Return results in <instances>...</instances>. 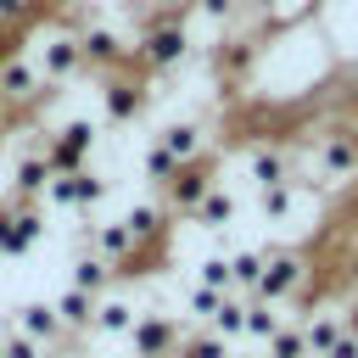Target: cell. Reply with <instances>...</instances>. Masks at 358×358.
Listing matches in <instances>:
<instances>
[{
  "instance_id": "6da1fadb",
  "label": "cell",
  "mask_w": 358,
  "mask_h": 358,
  "mask_svg": "<svg viewBox=\"0 0 358 358\" xmlns=\"http://www.w3.org/2000/svg\"><path fill=\"white\" fill-rule=\"evenodd\" d=\"M302 280H308L302 252H263V280H257V296H263V302H285V296H296Z\"/></svg>"
},
{
  "instance_id": "7a4b0ae2",
  "label": "cell",
  "mask_w": 358,
  "mask_h": 358,
  "mask_svg": "<svg viewBox=\"0 0 358 358\" xmlns=\"http://www.w3.org/2000/svg\"><path fill=\"white\" fill-rule=\"evenodd\" d=\"M319 168H324V173H336V179L358 173V134H330V140H324V151H319Z\"/></svg>"
},
{
  "instance_id": "3957f363",
  "label": "cell",
  "mask_w": 358,
  "mask_h": 358,
  "mask_svg": "<svg viewBox=\"0 0 358 358\" xmlns=\"http://www.w3.org/2000/svg\"><path fill=\"white\" fill-rule=\"evenodd\" d=\"M134 347H140V358H168L173 352V324L168 319H145L134 330Z\"/></svg>"
},
{
  "instance_id": "277c9868",
  "label": "cell",
  "mask_w": 358,
  "mask_h": 358,
  "mask_svg": "<svg viewBox=\"0 0 358 358\" xmlns=\"http://www.w3.org/2000/svg\"><path fill=\"white\" fill-rule=\"evenodd\" d=\"M341 330H347V324H341L330 308H319V313L308 319V330H302V336H308V352H313V358H324V352H330V341H336Z\"/></svg>"
},
{
  "instance_id": "5b68a950",
  "label": "cell",
  "mask_w": 358,
  "mask_h": 358,
  "mask_svg": "<svg viewBox=\"0 0 358 358\" xmlns=\"http://www.w3.org/2000/svg\"><path fill=\"white\" fill-rule=\"evenodd\" d=\"M257 280H263V252H235L229 257V285L257 291Z\"/></svg>"
},
{
  "instance_id": "8992f818",
  "label": "cell",
  "mask_w": 358,
  "mask_h": 358,
  "mask_svg": "<svg viewBox=\"0 0 358 358\" xmlns=\"http://www.w3.org/2000/svg\"><path fill=\"white\" fill-rule=\"evenodd\" d=\"M252 173H257V185H263V190L291 179V168H285V157H280V151H257V157H252Z\"/></svg>"
},
{
  "instance_id": "52a82bcc",
  "label": "cell",
  "mask_w": 358,
  "mask_h": 358,
  "mask_svg": "<svg viewBox=\"0 0 358 358\" xmlns=\"http://www.w3.org/2000/svg\"><path fill=\"white\" fill-rule=\"evenodd\" d=\"M229 213H235V201H229L224 190H207V196L196 201V218H201L207 229H218V224H229Z\"/></svg>"
},
{
  "instance_id": "ba28073f",
  "label": "cell",
  "mask_w": 358,
  "mask_h": 358,
  "mask_svg": "<svg viewBox=\"0 0 358 358\" xmlns=\"http://www.w3.org/2000/svg\"><path fill=\"white\" fill-rule=\"evenodd\" d=\"M268 358H313V352H308V336H302V330H285V324H280V330L268 336Z\"/></svg>"
},
{
  "instance_id": "9c48e42d",
  "label": "cell",
  "mask_w": 358,
  "mask_h": 358,
  "mask_svg": "<svg viewBox=\"0 0 358 358\" xmlns=\"http://www.w3.org/2000/svg\"><path fill=\"white\" fill-rule=\"evenodd\" d=\"M145 56H151L157 67H168L173 56H185V34H173V28H162V34H151V45H145Z\"/></svg>"
},
{
  "instance_id": "30bf717a",
  "label": "cell",
  "mask_w": 358,
  "mask_h": 358,
  "mask_svg": "<svg viewBox=\"0 0 358 358\" xmlns=\"http://www.w3.org/2000/svg\"><path fill=\"white\" fill-rule=\"evenodd\" d=\"M291 201H296V185H291V179H285V185H268V190H263V213H268L274 224H280V218L291 213Z\"/></svg>"
},
{
  "instance_id": "8fae6325",
  "label": "cell",
  "mask_w": 358,
  "mask_h": 358,
  "mask_svg": "<svg viewBox=\"0 0 358 358\" xmlns=\"http://www.w3.org/2000/svg\"><path fill=\"white\" fill-rule=\"evenodd\" d=\"M162 145H168V151H173V157L185 162V157H190V151L201 145V129H190V123H179V129H168V134H162Z\"/></svg>"
},
{
  "instance_id": "7c38bea8",
  "label": "cell",
  "mask_w": 358,
  "mask_h": 358,
  "mask_svg": "<svg viewBox=\"0 0 358 358\" xmlns=\"http://www.w3.org/2000/svg\"><path fill=\"white\" fill-rule=\"evenodd\" d=\"M246 330H252V336H274V330H280L274 302H252V308H246Z\"/></svg>"
},
{
  "instance_id": "4fadbf2b",
  "label": "cell",
  "mask_w": 358,
  "mask_h": 358,
  "mask_svg": "<svg viewBox=\"0 0 358 358\" xmlns=\"http://www.w3.org/2000/svg\"><path fill=\"white\" fill-rule=\"evenodd\" d=\"M213 324H218V336H241V330H246V308H241V302H218Z\"/></svg>"
},
{
  "instance_id": "5bb4252c",
  "label": "cell",
  "mask_w": 358,
  "mask_h": 358,
  "mask_svg": "<svg viewBox=\"0 0 358 358\" xmlns=\"http://www.w3.org/2000/svg\"><path fill=\"white\" fill-rule=\"evenodd\" d=\"M179 358H224V341L218 336H196V341L179 347Z\"/></svg>"
},
{
  "instance_id": "9a60e30c",
  "label": "cell",
  "mask_w": 358,
  "mask_h": 358,
  "mask_svg": "<svg viewBox=\"0 0 358 358\" xmlns=\"http://www.w3.org/2000/svg\"><path fill=\"white\" fill-rule=\"evenodd\" d=\"M201 285L224 291V285H229V263H224V257H207V263H201Z\"/></svg>"
},
{
  "instance_id": "2e32d148",
  "label": "cell",
  "mask_w": 358,
  "mask_h": 358,
  "mask_svg": "<svg viewBox=\"0 0 358 358\" xmlns=\"http://www.w3.org/2000/svg\"><path fill=\"white\" fill-rule=\"evenodd\" d=\"M324 358H358V336H352V330H341V336L330 341V352H324Z\"/></svg>"
},
{
  "instance_id": "e0dca14e",
  "label": "cell",
  "mask_w": 358,
  "mask_h": 358,
  "mask_svg": "<svg viewBox=\"0 0 358 358\" xmlns=\"http://www.w3.org/2000/svg\"><path fill=\"white\" fill-rule=\"evenodd\" d=\"M347 280H352V285H358V252H352V263H347Z\"/></svg>"
}]
</instances>
